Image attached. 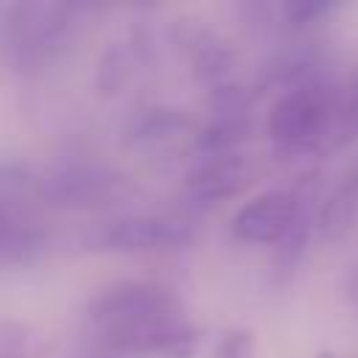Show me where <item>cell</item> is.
<instances>
[{"mask_svg": "<svg viewBox=\"0 0 358 358\" xmlns=\"http://www.w3.org/2000/svg\"><path fill=\"white\" fill-rule=\"evenodd\" d=\"M316 358H336V352H333V350H319Z\"/></svg>", "mask_w": 358, "mask_h": 358, "instance_id": "9a60e30c", "label": "cell"}, {"mask_svg": "<svg viewBox=\"0 0 358 358\" xmlns=\"http://www.w3.org/2000/svg\"><path fill=\"white\" fill-rule=\"evenodd\" d=\"M42 252V232L0 199V268L31 263Z\"/></svg>", "mask_w": 358, "mask_h": 358, "instance_id": "ba28073f", "label": "cell"}, {"mask_svg": "<svg viewBox=\"0 0 358 358\" xmlns=\"http://www.w3.org/2000/svg\"><path fill=\"white\" fill-rule=\"evenodd\" d=\"M341 95L322 78L285 90L268 112V134L280 154H316L333 140L341 145L338 131Z\"/></svg>", "mask_w": 358, "mask_h": 358, "instance_id": "6da1fadb", "label": "cell"}, {"mask_svg": "<svg viewBox=\"0 0 358 358\" xmlns=\"http://www.w3.org/2000/svg\"><path fill=\"white\" fill-rule=\"evenodd\" d=\"M350 176H352V179H355V182H358V162H355V168H352V171H350Z\"/></svg>", "mask_w": 358, "mask_h": 358, "instance_id": "2e32d148", "label": "cell"}, {"mask_svg": "<svg viewBox=\"0 0 358 358\" xmlns=\"http://www.w3.org/2000/svg\"><path fill=\"white\" fill-rule=\"evenodd\" d=\"M70 25V8L56 3H22L8 11L6 34L22 62H42L59 48Z\"/></svg>", "mask_w": 358, "mask_h": 358, "instance_id": "3957f363", "label": "cell"}, {"mask_svg": "<svg viewBox=\"0 0 358 358\" xmlns=\"http://www.w3.org/2000/svg\"><path fill=\"white\" fill-rule=\"evenodd\" d=\"M336 3L330 0H288L282 3V14L288 20V25L294 28H302V25H310L313 20H319L322 14H327Z\"/></svg>", "mask_w": 358, "mask_h": 358, "instance_id": "4fadbf2b", "label": "cell"}, {"mask_svg": "<svg viewBox=\"0 0 358 358\" xmlns=\"http://www.w3.org/2000/svg\"><path fill=\"white\" fill-rule=\"evenodd\" d=\"M185 126V117L179 109H162V106H151L143 109L134 120H131V137L137 140H154V137H168L176 129Z\"/></svg>", "mask_w": 358, "mask_h": 358, "instance_id": "8fae6325", "label": "cell"}, {"mask_svg": "<svg viewBox=\"0 0 358 358\" xmlns=\"http://www.w3.org/2000/svg\"><path fill=\"white\" fill-rule=\"evenodd\" d=\"M249 131H252V123H249V117L243 112H218V117L199 131L196 148L204 157L229 154L243 140H249Z\"/></svg>", "mask_w": 358, "mask_h": 358, "instance_id": "30bf717a", "label": "cell"}, {"mask_svg": "<svg viewBox=\"0 0 358 358\" xmlns=\"http://www.w3.org/2000/svg\"><path fill=\"white\" fill-rule=\"evenodd\" d=\"M173 313H182V305L165 285L148 280H120L92 296L87 305V324L95 336H101L126 324Z\"/></svg>", "mask_w": 358, "mask_h": 358, "instance_id": "7a4b0ae2", "label": "cell"}, {"mask_svg": "<svg viewBox=\"0 0 358 358\" xmlns=\"http://www.w3.org/2000/svg\"><path fill=\"white\" fill-rule=\"evenodd\" d=\"M213 358H257V338L249 327H229L213 347Z\"/></svg>", "mask_w": 358, "mask_h": 358, "instance_id": "7c38bea8", "label": "cell"}, {"mask_svg": "<svg viewBox=\"0 0 358 358\" xmlns=\"http://www.w3.org/2000/svg\"><path fill=\"white\" fill-rule=\"evenodd\" d=\"M296 213H299L296 190H285V187L263 190L238 207V213L232 215V232L246 243H280L294 227Z\"/></svg>", "mask_w": 358, "mask_h": 358, "instance_id": "277c9868", "label": "cell"}, {"mask_svg": "<svg viewBox=\"0 0 358 358\" xmlns=\"http://www.w3.org/2000/svg\"><path fill=\"white\" fill-rule=\"evenodd\" d=\"M246 182H249V159L238 151H229V154L204 157L185 176V190L196 201L215 204L221 199L241 193L246 187Z\"/></svg>", "mask_w": 358, "mask_h": 358, "instance_id": "8992f818", "label": "cell"}, {"mask_svg": "<svg viewBox=\"0 0 358 358\" xmlns=\"http://www.w3.org/2000/svg\"><path fill=\"white\" fill-rule=\"evenodd\" d=\"M350 296H352V302L358 305V271L352 274V282H350Z\"/></svg>", "mask_w": 358, "mask_h": 358, "instance_id": "5bb4252c", "label": "cell"}, {"mask_svg": "<svg viewBox=\"0 0 358 358\" xmlns=\"http://www.w3.org/2000/svg\"><path fill=\"white\" fill-rule=\"evenodd\" d=\"M190 241V224L168 215H129L101 232V243L112 252H171Z\"/></svg>", "mask_w": 358, "mask_h": 358, "instance_id": "5b68a950", "label": "cell"}, {"mask_svg": "<svg viewBox=\"0 0 358 358\" xmlns=\"http://www.w3.org/2000/svg\"><path fill=\"white\" fill-rule=\"evenodd\" d=\"M358 221V182L347 176L316 210V235L327 243H336L350 235Z\"/></svg>", "mask_w": 358, "mask_h": 358, "instance_id": "9c48e42d", "label": "cell"}, {"mask_svg": "<svg viewBox=\"0 0 358 358\" xmlns=\"http://www.w3.org/2000/svg\"><path fill=\"white\" fill-rule=\"evenodd\" d=\"M112 176L95 165H64L42 179V193L62 204H90L112 187Z\"/></svg>", "mask_w": 358, "mask_h": 358, "instance_id": "52a82bcc", "label": "cell"}]
</instances>
